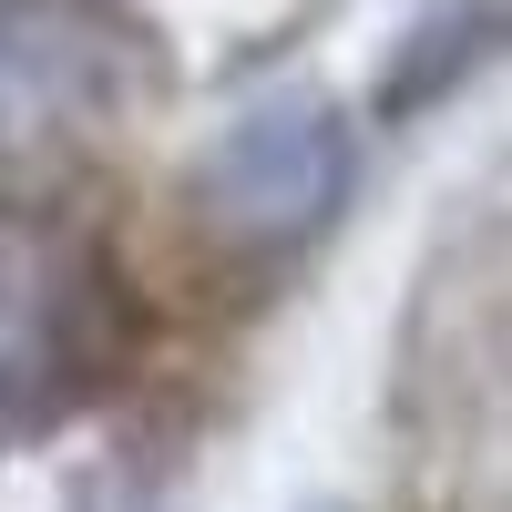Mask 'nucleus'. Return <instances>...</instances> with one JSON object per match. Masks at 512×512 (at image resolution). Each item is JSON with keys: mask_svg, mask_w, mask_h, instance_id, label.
Instances as JSON below:
<instances>
[{"mask_svg": "<svg viewBox=\"0 0 512 512\" xmlns=\"http://www.w3.org/2000/svg\"><path fill=\"white\" fill-rule=\"evenodd\" d=\"M103 72V31L41 0V11H11L0 21V134H41L52 113H72Z\"/></svg>", "mask_w": 512, "mask_h": 512, "instance_id": "7ed1b4c3", "label": "nucleus"}, {"mask_svg": "<svg viewBox=\"0 0 512 512\" xmlns=\"http://www.w3.org/2000/svg\"><path fill=\"white\" fill-rule=\"evenodd\" d=\"M195 205L226 246H308L338 205H349V123H338L318 93H277L246 103L195 164Z\"/></svg>", "mask_w": 512, "mask_h": 512, "instance_id": "f03ea898", "label": "nucleus"}, {"mask_svg": "<svg viewBox=\"0 0 512 512\" xmlns=\"http://www.w3.org/2000/svg\"><path fill=\"white\" fill-rule=\"evenodd\" d=\"M103 359V277L72 226L0 205V441L52 431L93 390Z\"/></svg>", "mask_w": 512, "mask_h": 512, "instance_id": "f257e3e1", "label": "nucleus"}]
</instances>
